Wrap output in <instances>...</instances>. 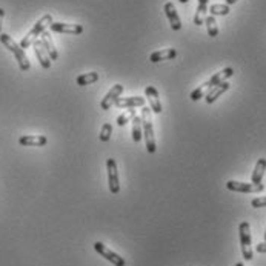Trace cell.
<instances>
[{
  "label": "cell",
  "mask_w": 266,
  "mask_h": 266,
  "mask_svg": "<svg viewBox=\"0 0 266 266\" xmlns=\"http://www.w3.org/2000/svg\"><path fill=\"white\" fill-rule=\"evenodd\" d=\"M33 48H34V52H36V57L39 60V63L42 65V68H51V59L48 56V52L45 51L44 45H42V40H34L33 44Z\"/></svg>",
  "instance_id": "cell-12"
},
{
  "label": "cell",
  "mask_w": 266,
  "mask_h": 266,
  "mask_svg": "<svg viewBox=\"0 0 266 266\" xmlns=\"http://www.w3.org/2000/svg\"><path fill=\"white\" fill-rule=\"evenodd\" d=\"M255 251L260 252V254H266V242L265 243H259L257 246H255Z\"/></svg>",
  "instance_id": "cell-28"
},
{
  "label": "cell",
  "mask_w": 266,
  "mask_h": 266,
  "mask_svg": "<svg viewBox=\"0 0 266 266\" xmlns=\"http://www.w3.org/2000/svg\"><path fill=\"white\" fill-rule=\"evenodd\" d=\"M239 236H240V246H242V254L244 260H252L254 252L251 246V226L248 222H242L239 226Z\"/></svg>",
  "instance_id": "cell-4"
},
{
  "label": "cell",
  "mask_w": 266,
  "mask_h": 266,
  "mask_svg": "<svg viewBox=\"0 0 266 266\" xmlns=\"http://www.w3.org/2000/svg\"><path fill=\"white\" fill-rule=\"evenodd\" d=\"M208 11L211 13V16H228L231 13V8L229 5H222V3H214V5H211L208 8Z\"/></svg>",
  "instance_id": "cell-22"
},
{
  "label": "cell",
  "mask_w": 266,
  "mask_h": 266,
  "mask_svg": "<svg viewBox=\"0 0 266 266\" xmlns=\"http://www.w3.org/2000/svg\"><path fill=\"white\" fill-rule=\"evenodd\" d=\"M163 11H165L166 17H168V20H169V23H171V28H173L174 31H180V29H182V22H180V16H178V13H177V9H176V6H174L173 2L165 3Z\"/></svg>",
  "instance_id": "cell-10"
},
{
  "label": "cell",
  "mask_w": 266,
  "mask_h": 266,
  "mask_svg": "<svg viewBox=\"0 0 266 266\" xmlns=\"http://www.w3.org/2000/svg\"><path fill=\"white\" fill-rule=\"evenodd\" d=\"M236 266H244L243 263H236Z\"/></svg>",
  "instance_id": "cell-32"
},
{
  "label": "cell",
  "mask_w": 266,
  "mask_h": 266,
  "mask_svg": "<svg viewBox=\"0 0 266 266\" xmlns=\"http://www.w3.org/2000/svg\"><path fill=\"white\" fill-rule=\"evenodd\" d=\"M226 188L229 191H234V193H262L265 189V185L263 183H244V182H236V180H229L226 183Z\"/></svg>",
  "instance_id": "cell-6"
},
{
  "label": "cell",
  "mask_w": 266,
  "mask_h": 266,
  "mask_svg": "<svg viewBox=\"0 0 266 266\" xmlns=\"http://www.w3.org/2000/svg\"><path fill=\"white\" fill-rule=\"evenodd\" d=\"M0 42L3 44L5 48H8V51H11L17 63H19V66L22 71H28L31 68V63L28 60V56L25 54V49L20 46L17 42L13 39V37H9L8 34H0Z\"/></svg>",
  "instance_id": "cell-1"
},
{
  "label": "cell",
  "mask_w": 266,
  "mask_h": 266,
  "mask_svg": "<svg viewBox=\"0 0 266 266\" xmlns=\"http://www.w3.org/2000/svg\"><path fill=\"white\" fill-rule=\"evenodd\" d=\"M153 111L146 106H142V128H143V137L146 143V150L150 154H154L157 146H155V137H154V128H153V119H151Z\"/></svg>",
  "instance_id": "cell-2"
},
{
  "label": "cell",
  "mask_w": 266,
  "mask_h": 266,
  "mask_svg": "<svg viewBox=\"0 0 266 266\" xmlns=\"http://www.w3.org/2000/svg\"><path fill=\"white\" fill-rule=\"evenodd\" d=\"M265 171H266V158H259V162L255 163L254 173L251 176V182L255 183V185L262 183V178L265 176Z\"/></svg>",
  "instance_id": "cell-20"
},
{
  "label": "cell",
  "mask_w": 266,
  "mask_h": 266,
  "mask_svg": "<svg viewBox=\"0 0 266 266\" xmlns=\"http://www.w3.org/2000/svg\"><path fill=\"white\" fill-rule=\"evenodd\" d=\"M117 108H137V106H145V97L134 95V97H119L115 102Z\"/></svg>",
  "instance_id": "cell-14"
},
{
  "label": "cell",
  "mask_w": 266,
  "mask_h": 266,
  "mask_svg": "<svg viewBox=\"0 0 266 266\" xmlns=\"http://www.w3.org/2000/svg\"><path fill=\"white\" fill-rule=\"evenodd\" d=\"M134 117H135V110L134 108H128L123 114H120L119 117H117V125L125 126L128 122H131Z\"/></svg>",
  "instance_id": "cell-25"
},
{
  "label": "cell",
  "mask_w": 266,
  "mask_h": 266,
  "mask_svg": "<svg viewBox=\"0 0 266 266\" xmlns=\"http://www.w3.org/2000/svg\"><path fill=\"white\" fill-rule=\"evenodd\" d=\"M252 208H265L266 206V197H257L251 201Z\"/></svg>",
  "instance_id": "cell-27"
},
{
  "label": "cell",
  "mask_w": 266,
  "mask_h": 266,
  "mask_svg": "<svg viewBox=\"0 0 266 266\" xmlns=\"http://www.w3.org/2000/svg\"><path fill=\"white\" fill-rule=\"evenodd\" d=\"M19 143L22 146H45L48 139L45 135H22L19 139Z\"/></svg>",
  "instance_id": "cell-18"
},
{
  "label": "cell",
  "mask_w": 266,
  "mask_h": 266,
  "mask_svg": "<svg viewBox=\"0 0 266 266\" xmlns=\"http://www.w3.org/2000/svg\"><path fill=\"white\" fill-rule=\"evenodd\" d=\"M208 2H209V0H199V5H197V9H196V14H194V23L197 26L205 23L206 13H208Z\"/></svg>",
  "instance_id": "cell-19"
},
{
  "label": "cell",
  "mask_w": 266,
  "mask_h": 266,
  "mask_svg": "<svg viewBox=\"0 0 266 266\" xmlns=\"http://www.w3.org/2000/svg\"><path fill=\"white\" fill-rule=\"evenodd\" d=\"M94 249L97 251L103 259H106L108 262H111L114 266H125L126 263H125V260H123V257H120L119 254H115L114 251H111L106 244H103L102 242H95L94 243Z\"/></svg>",
  "instance_id": "cell-5"
},
{
  "label": "cell",
  "mask_w": 266,
  "mask_h": 266,
  "mask_svg": "<svg viewBox=\"0 0 266 266\" xmlns=\"http://www.w3.org/2000/svg\"><path fill=\"white\" fill-rule=\"evenodd\" d=\"M237 2H239V0H226V5H229V6H231V5L237 3Z\"/></svg>",
  "instance_id": "cell-30"
},
{
  "label": "cell",
  "mask_w": 266,
  "mask_h": 266,
  "mask_svg": "<svg viewBox=\"0 0 266 266\" xmlns=\"http://www.w3.org/2000/svg\"><path fill=\"white\" fill-rule=\"evenodd\" d=\"M40 40H42V45H44L45 51L48 52L49 59L51 60H57L59 59V52H57V49L54 46V42H52V37H51V34L48 33V31H44V33H42Z\"/></svg>",
  "instance_id": "cell-15"
},
{
  "label": "cell",
  "mask_w": 266,
  "mask_h": 266,
  "mask_svg": "<svg viewBox=\"0 0 266 266\" xmlns=\"http://www.w3.org/2000/svg\"><path fill=\"white\" fill-rule=\"evenodd\" d=\"M265 242H266V231H265Z\"/></svg>",
  "instance_id": "cell-33"
},
{
  "label": "cell",
  "mask_w": 266,
  "mask_h": 266,
  "mask_svg": "<svg viewBox=\"0 0 266 266\" xmlns=\"http://www.w3.org/2000/svg\"><path fill=\"white\" fill-rule=\"evenodd\" d=\"M229 87H231V85H229L228 82H222V83L216 85L214 88H211V89L206 92V95H205V102H206L208 105L214 103L222 94H225V92L229 89Z\"/></svg>",
  "instance_id": "cell-11"
},
{
  "label": "cell",
  "mask_w": 266,
  "mask_h": 266,
  "mask_svg": "<svg viewBox=\"0 0 266 266\" xmlns=\"http://www.w3.org/2000/svg\"><path fill=\"white\" fill-rule=\"evenodd\" d=\"M49 29L54 31V33H63V34H82L83 33V26L79 23H62V22H52L49 25Z\"/></svg>",
  "instance_id": "cell-8"
},
{
  "label": "cell",
  "mask_w": 266,
  "mask_h": 266,
  "mask_svg": "<svg viewBox=\"0 0 266 266\" xmlns=\"http://www.w3.org/2000/svg\"><path fill=\"white\" fill-rule=\"evenodd\" d=\"M97 80H99L97 72H87V74H82V76L77 77V85L79 87H87V85H91Z\"/></svg>",
  "instance_id": "cell-23"
},
{
  "label": "cell",
  "mask_w": 266,
  "mask_h": 266,
  "mask_svg": "<svg viewBox=\"0 0 266 266\" xmlns=\"http://www.w3.org/2000/svg\"><path fill=\"white\" fill-rule=\"evenodd\" d=\"M51 23H52V16L51 14H45L42 19H39L36 22V25L31 28L29 33L22 39V42H20V46H22L23 49L31 46L34 44V40H37V37L42 36V33H44V31L46 29V26H49Z\"/></svg>",
  "instance_id": "cell-3"
},
{
  "label": "cell",
  "mask_w": 266,
  "mask_h": 266,
  "mask_svg": "<svg viewBox=\"0 0 266 266\" xmlns=\"http://www.w3.org/2000/svg\"><path fill=\"white\" fill-rule=\"evenodd\" d=\"M3 17H5V11H3V8H0V29H2V22H3Z\"/></svg>",
  "instance_id": "cell-29"
},
{
  "label": "cell",
  "mask_w": 266,
  "mask_h": 266,
  "mask_svg": "<svg viewBox=\"0 0 266 266\" xmlns=\"http://www.w3.org/2000/svg\"><path fill=\"white\" fill-rule=\"evenodd\" d=\"M178 2H180V3H186V2H188V0H178Z\"/></svg>",
  "instance_id": "cell-31"
},
{
  "label": "cell",
  "mask_w": 266,
  "mask_h": 266,
  "mask_svg": "<svg viewBox=\"0 0 266 266\" xmlns=\"http://www.w3.org/2000/svg\"><path fill=\"white\" fill-rule=\"evenodd\" d=\"M142 137H143L142 117H134V119H133V140L135 143H140Z\"/></svg>",
  "instance_id": "cell-21"
},
{
  "label": "cell",
  "mask_w": 266,
  "mask_h": 266,
  "mask_svg": "<svg viewBox=\"0 0 266 266\" xmlns=\"http://www.w3.org/2000/svg\"><path fill=\"white\" fill-rule=\"evenodd\" d=\"M234 76V69L232 68H225V69H222L220 72H216L214 76H212L208 82H205L206 85H208V88L211 89V88H214L216 85H219V83H222V82H226L229 77H232Z\"/></svg>",
  "instance_id": "cell-16"
},
{
  "label": "cell",
  "mask_w": 266,
  "mask_h": 266,
  "mask_svg": "<svg viewBox=\"0 0 266 266\" xmlns=\"http://www.w3.org/2000/svg\"><path fill=\"white\" fill-rule=\"evenodd\" d=\"M111 134H112V125L111 123H105L102 126V131H100V140L102 142H108L111 139Z\"/></svg>",
  "instance_id": "cell-26"
},
{
  "label": "cell",
  "mask_w": 266,
  "mask_h": 266,
  "mask_svg": "<svg viewBox=\"0 0 266 266\" xmlns=\"http://www.w3.org/2000/svg\"><path fill=\"white\" fill-rule=\"evenodd\" d=\"M205 23H206V29H208L209 37H217L219 36V26H217L216 17L214 16H206Z\"/></svg>",
  "instance_id": "cell-24"
},
{
  "label": "cell",
  "mask_w": 266,
  "mask_h": 266,
  "mask_svg": "<svg viewBox=\"0 0 266 266\" xmlns=\"http://www.w3.org/2000/svg\"><path fill=\"white\" fill-rule=\"evenodd\" d=\"M145 94H146V100L151 105L150 110L154 114H160L162 112V103H160V100H158V91L154 87H146Z\"/></svg>",
  "instance_id": "cell-13"
},
{
  "label": "cell",
  "mask_w": 266,
  "mask_h": 266,
  "mask_svg": "<svg viewBox=\"0 0 266 266\" xmlns=\"http://www.w3.org/2000/svg\"><path fill=\"white\" fill-rule=\"evenodd\" d=\"M122 92H123V85H114V87L108 91V94H106L105 97H103V100L100 102L102 110L108 111L111 106H114L117 99H119L120 95H122Z\"/></svg>",
  "instance_id": "cell-9"
},
{
  "label": "cell",
  "mask_w": 266,
  "mask_h": 266,
  "mask_svg": "<svg viewBox=\"0 0 266 266\" xmlns=\"http://www.w3.org/2000/svg\"><path fill=\"white\" fill-rule=\"evenodd\" d=\"M177 57V51L173 48H166V49H160V51H155L150 56V60L153 63H160L165 60H173Z\"/></svg>",
  "instance_id": "cell-17"
},
{
  "label": "cell",
  "mask_w": 266,
  "mask_h": 266,
  "mask_svg": "<svg viewBox=\"0 0 266 266\" xmlns=\"http://www.w3.org/2000/svg\"><path fill=\"white\" fill-rule=\"evenodd\" d=\"M106 168H108V183L111 194H119L120 183H119V171H117V163L114 158H108L106 162Z\"/></svg>",
  "instance_id": "cell-7"
}]
</instances>
